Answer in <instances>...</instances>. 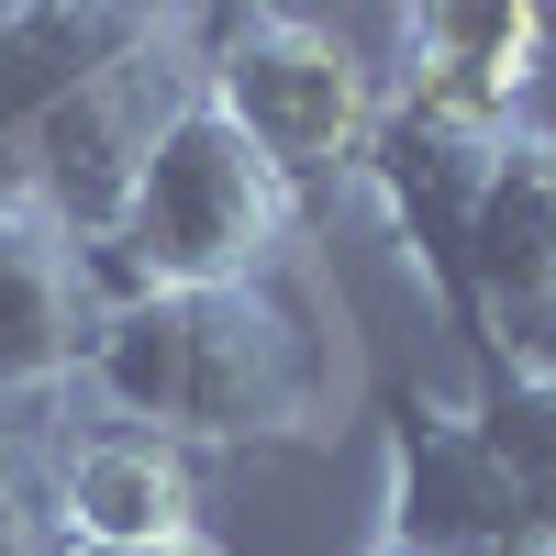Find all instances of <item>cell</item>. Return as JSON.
Returning <instances> with one entry per match:
<instances>
[{"label":"cell","instance_id":"obj_3","mask_svg":"<svg viewBox=\"0 0 556 556\" xmlns=\"http://www.w3.org/2000/svg\"><path fill=\"white\" fill-rule=\"evenodd\" d=\"M201 89L290 190L356 178L379 134V67L312 12H201Z\"/></svg>","mask_w":556,"mask_h":556},{"label":"cell","instance_id":"obj_14","mask_svg":"<svg viewBox=\"0 0 556 556\" xmlns=\"http://www.w3.org/2000/svg\"><path fill=\"white\" fill-rule=\"evenodd\" d=\"M45 556H212V534H178V545H45Z\"/></svg>","mask_w":556,"mask_h":556},{"label":"cell","instance_id":"obj_15","mask_svg":"<svg viewBox=\"0 0 556 556\" xmlns=\"http://www.w3.org/2000/svg\"><path fill=\"white\" fill-rule=\"evenodd\" d=\"M356 556H412V545H390V534H367V545H356Z\"/></svg>","mask_w":556,"mask_h":556},{"label":"cell","instance_id":"obj_11","mask_svg":"<svg viewBox=\"0 0 556 556\" xmlns=\"http://www.w3.org/2000/svg\"><path fill=\"white\" fill-rule=\"evenodd\" d=\"M101 267H89L67 235H45L34 212H0V401H45L89 367V334H101Z\"/></svg>","mask_w":556,"mask_h":556},{"label":"cell","instance_id":"obj_13","mask_svg":"<svg viewBox=\"0 0 556 556\" xmlns=\"http://www.w3.org/2000/svg\"><path fill=\"white\" fill-rule=\"evenodd\" d=\"M0 556H45V513L23 501V479L0 468Z\"/></svg>","mask_w":556,"mask_h":556},{"label":"cell","instance_id":"obj_12","mask_svg":"<svg viewBox=\"0 0 556 556\" xmlns=\"http://www.w3.org/2000/svg\"><path fill=\"white\" fill-rule=\"evenodd\" d=\"M479 434L513 468V490L534 501V523L556 534V367L545 379H479Z\"/></svg>","mask_w":556,"mask_h":556},{"label":"cell","instance_id":"obj_1","mask_svg":"<svg viewBox=\"0 0 556 556\" xmlns=\"http://www.w3.org/2000/svg\"><path fill=\"white\" fill-rule=\"evenodd\" d=\"M78 379L112 401V424L167 445H323L345 424L356 356L345 301L290 256L235 290H123Z\"/></svg>","mask_w":556,"mask_h":556},{"label":"cell","instance_id":"obj_6","mask_svg":"<svg viewBox=\"0 0 556 556\" xmlns=\"http://www.w3.org/2000/svg\"><path fill=\"white\" fill-rule=\"evenodd\" d=\"M379 534L412 556H556L534 501L479 434V390H412L390 412V501Z\"/></svg>","mask_w":556,"mask_h":556},{"label":"cell","instance_id":"obj_8","mask_svg":"<svg viewBox=\"0 0 556 556\" xmlns=\"http://www.w3.org/2000/svg\"><path fill=\"white\" fill-rule=\"evenodd\" d=\"M401 67L379 89H401V101L424 112H456V123H490L513 134L534 123V78H545V12L534 0H434V12H401Z\"/></svg>","mask_w":556,"mask_h":556},{"label":"cell","instance_id":"obj_4","mask_svg":"<svg viewBox=\"0 0 556 556\" xmlns=\"http://www.w3.org/2000/svg\"><path fill=\"white\" fill-rule=\"evenodd\" d=\"M201 78V12H167L123 67H101L89 89H67L56 112L34 123L23 146V212L45 235H67L89 267L123 245V212H134V178H146L156 134L178 112V89Z\"/></svg>","mask_w":556,"mask_h":556},{"label":"cell","instance_id":"obj_5","mask_svg":"<svg viewBox=\"0 0 556 556\" xmlns=\"http://www.w3.org/2000/svg\"><path fill=\"white\" fill-rule=\"evenodd\" d=\"M513 134H523V123H513ZM513 134L379 89V134H367V156H356V190L379 201L390 245H401V267H412V290H424V312L445 323V334H468V223H479L490 167H501Z\"/></svg>","mask_w":556,"mask_h":556},{"label":"cell","instance_id":"obj_7","mask_svg":"<svg viewBox=\"0 0 556 556\" xmlns=\"http://www.w3.org/2000/svg\"><path fill=\"white\" fill-rule=\"evenodd\" d=\"M468 334L479 379L556 367V123H523L490 167V201L468 223Z\"/></svg>","mask_w":556,"mask_h":556},{"label":"cell","instance_id":"obj_9","mask_svg":"<svg viewBox=\"0 0 556 556\" xmlns=\"http://www.w3.org/2000/svg\"><path fill=\"white\" fill-rule=\"evenodd\" d=\"M34 513H45V545H178L201 534V479H190V445L89 424L56 445Z\"/></svg>","mask_w":556,"mask_h":556},{"label":"cell","instance_id":"obj_10","mask_svg":"<svg viewBox=\"0 0 556 556\" xmlns=\"http://www.w3.org/2000/svg\"><path fill=\"white\" fill-rule=\"evenodd\" d=\"M156 23L167 12H134V0H0V212H23L34 123L101 67H123Z\"/></svg>","mask_w":556,"mask_h":556},{"label":"cell","instance_id":"obj_2","mask_svg":"<svg viewBox=\"0 0 556 556\" xmlns=\"http://www.w3.org/2000/svg\"><path fill=\"white\" fill-rule=\"evenodd\" d=\"M290 256H301V190L190 78L146 178H134V212H123V245L101 256V290L112 301L123 290H235V278H267Z\"/></svg>","mask_w":556,"mask_h":556}]
</instances>
